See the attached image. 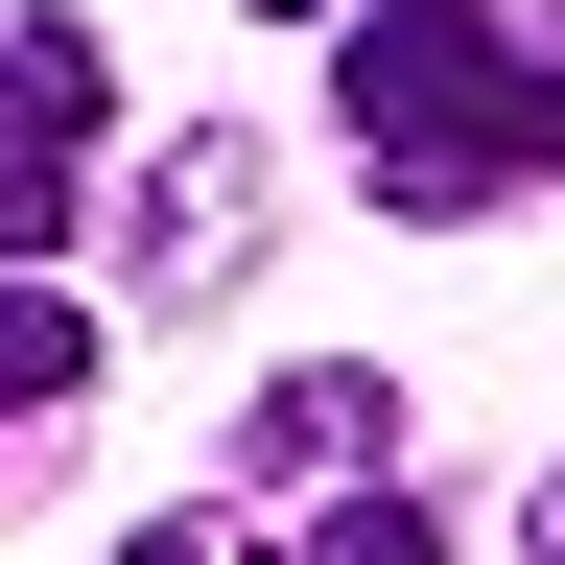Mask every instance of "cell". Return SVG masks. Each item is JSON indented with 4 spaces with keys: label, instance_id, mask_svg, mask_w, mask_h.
<instances>
[{
    "label": "cell",
    "instance_id": "obj_4",
    "mask_svg": "<svg viewBox=\"0 0 565 565\" xmlns=\"http://www.w3.org/2000/svg\"><path fill=\"white\" fill-rule=\"evenodd\" d=\"M259 471H401V377H353V353H307V377H259Z\"/></svg>",
    "mask_w": 565,
    "mask_h": 565
},
{
    "label": "cell",
    "instance_id": "obj_9",
    "mask_svg": "<svg viewBox=\"0 0 565 565\" xmlns=\"http://www.w3.org/2000/svg\"><path fill=\"white\" fill-rule=\"evenodd\" d=\"M282 24H353V0H282Z\"/></svg>",
    "mask_w": 565,
    "mask_h": 565
},
{
    "label": "cell",
    "instance_id": "obj_5",
    "mask_svg": "<svg viewBox=\"0 0 565 565\" xmlns=\"http://www.w3.org/2000/svg\"><path fill=\"white\" fill-rule=\"evenodd\" d=\"M71 401H95V330H71L47 282H0V471H24V448H47Z\"/></svg>",
    "mask_w": 565,
    "mask_h": 565
},
{
    "label": "cell",
    "instance_id": "obj_2",
    "mask_svg": "<svg viewBox=\"0 0 565 565\" xmlns=\"http://www.w3.org/2000/svg\"><path fill=\"white\" fill-rule=\"evenodd\" d=\"M95 141H118L95 24H0V259H47L71 212H95Z\"/></svg>",
    "mask_w": 565,
    "mask_h": 565
},
{
    "label": "cell",
    "instance_id": "obj_6",
    "mask_svg": "<svg viewBox=\"0 0 565 565\" xmlns=\"http://www.w3.org/2000/svg\"><path fill=\"white\" fill-rule=\"evenodd\" d=\"M307 565H448V519L377 471V494H330V519H307Z\"/></svg>",
    "mask_w": 565,
    "mask_h": 565
},
{
    "label": "cell",
    "instance_id": "obj_7",
    "mask_svg": "<svg viewBox=\"0 0 565 565\" xmlns=\"http://www.w3.org/2000/svg\"><path fill=\"white\" fill-rule=\"evenodd\" d=\"M118 565H307V542H236V519H141Z\"/></svg>",
    "mask_w": 565,
    "mask_h": 565
},
{
    "label": "cell",
    "instance_id": "obj_1",
    "mask_svg": "<svg viewBox=\"0 0 565 565\" xmlns=\"http://www.w3.org/2000/svg\"><path fill=\"white\" fill-rule=\"evenodd\" d=\"M330 118L377 166V212H519V189H565V24L542 0H353Z\"/></svg>",
    "mask_w": 565,
    "mask_h": 565
},
{
    "label": "cell",
    "instance_id": "obj_3",
    "mask_svg": "<svg viewBox=\"0 0 565 565\" xmlns=\"http://www.w3.org/2000/svg\"><path fill=\"white\" fill-rule=\"evenodd\" d=\"M236 259H259V141L141 166V282H166V307H189V282H236Z\"/></svg>",
    "mask_w": 565,
    "mask_h": 565
},
{
    "label": "cell",
    "instance_id": "obj_8",
    "mask_svg": "<svg viewBox=\"0 0 565 565\" xmlns=\"http://www.w3.org/2000/svg\"><path fill=\"white\" fill-rule=\"evenodd\" d=\"M542 565H565V471H542Z\"/></svg>",
    "mask_w": 565,
    "mask_h": 565
}]
</instances>
